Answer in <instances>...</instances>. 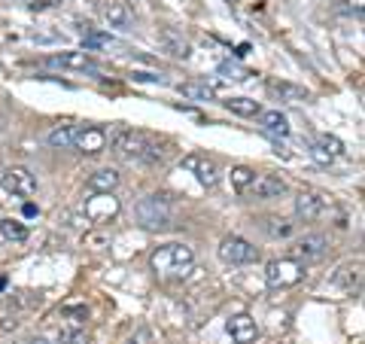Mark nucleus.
<instances>
[{
	"label": "nucleus",
	"mask_w": 365,
	"mask_h": 344,
	"mask_svg": "<svg viewBox=\"0 0 365 344\" xmlns=\"http://www.w3.org/2000/svg\"><path fill=\"white\" fill-rule=\"evenodd\" d=\"M326 253V238L323 235H304L299 244L292 247V256L295 259H304V262H314Z\"/></svg>",
	"instance_id": "2eb2a0df"
},
{
	"label": "nucleus",
	"mask_w": 365,
	"mask_h": 344,
	"mask_svg": "<svg viewBox=\"0 0 365 344\" xmlns=\"http://www.w3.org/2000/svg\"><path fill=\"white\" fill-rule=\"evenodd\" d=\"M271 91H277V95L283 98H289V101H304L307 98V91L302 86H289V83H268Z\"/></svg>",
	"instance_id": "a878e982"
},
{
	"label": "nucleus",
	"mask_w": 365,
	"mask_h": 344,
	"mask_svg": "<svg viewBox=\"0 0 365 344\" xmlns=\"http://www.w3.org/2000/svg\"><path fill=\"white\" fill-rule=\"evenodd\" d=\"M220 74L228 76V79H247V76H250L244 67H237V64H222V67H220Z\"/></svg>",
	"instance_id": "c85d7f7f"
},
{
	"label": "nucleus",
	"mask_w": 365,
	"mask_h": 344,
	"mask_svg": "<svg viewBox=\"0 0 365 344\" xmlns=\"http://www.w3.org/2000/svg\"><path fill=\"white\" fill-rule=\"evenodd\" d=\"M73 146L86 156H98L107 146V131L95 128V125H83V128H73Z\"/></svg>",
	"instance_id": "1a4fd4ad"
},
{
	"label": "nucleus",
	"mask_w": 365,
	"mask_h": 344,
	"mask_svg": "<svg viewBox=\"0 0 365 344\" xmlns=\"http://www.w3.org/2000/svg\"><path fill=\"white\" fill-rule=\"evenodd\" d=\"M0 235H4L6 241H16V244H21V241L28 238V228L16 223V220H0Z\"/></svg>",
	"instance_id": "5701e85b"
},
{
	"label": "nucleus",
	"mask_w": 365,
	"mask_h": 344,
	"mask_svg": "<svg viewBox=\"0 0 365 344\" xmlns=\"http://www.w3.org/2000/svg\"><path fill=\"white\" fill-rule=\"evenodd\" d=\"M110 143L116 146L119 153H125L128 158H137V162H165V156L168 150L162 143L155 141L153 134H146V131H131V128H119V131H113L110 134Z\"/></svg>",
	"instance_id": "f257e3e1"
},
{
	"label": "nucleus",
	"mask_w": 365,
	"mask_h": 344,
	"mask_svg": "<svg viewBox=\"0 0 365 344\" xmlns=\"http://www.w3.org/2000/svg\"><path fill=\"white\" fill-rule=\"evenodd\" d=\"M186 171H192L195 174V180L201 183L204 189H213L216 183H220V168H216L213 158L207 156H195V153H189V156H182V162H180Z\"/></svg>",
	"instance_id": "6e6552de"
},
{
	"label": "nucleus",
	"mask_w": 365,
	"mask_h": 344,
	"mask_svg": "<svg viewBox=\"0 0 365 344\" xmlns=\"http://www.w3.org/2000/svg\"><path fill=\"white\" fill-rule=\"evenodd\" d=\"M101 16L110 21V28H128L131 25V13L122 0H110V4H101Z\"/></svg>",
	"instance_id": "a211bd4d"
},
{
	"label": "nucleus",
	"mask_w": 365,
	"mask_h": 344,
	"mask_svg": "<svg viewBox=\"0 0 365 344\" xmlns=\"http://www.w3.org/2000/svg\"><path fill=\"white\" fill-rule=\"evenodd\" d=\"M295 213H299L304 223H311V220H319V216L326 213V201L319 198L317 192H302L299 198H295Z\"/></svg>",
	"instance_id": "4468645a"
},
{
	"label": "nucleus",
	"mask_w": 365,
	"mask_h": 344,
	"mask_svg": "<svg viewBox=\"0 0 365 344\" xmlns=\"http://www.w3.org/2000/svg\"><path fill=\"white\" fill-rule=\"evenodd\" d=\"M225 107L232 113H237V116H259V113H262L259 101H250V98H228Z\"/></svg>",
	"instance_id": "412c9836"
},
{
	"label": "nucleus",
	"mask_w": 365,
	"mask_h": 344,
	"mask_svg": "<svg viewBox=\"0 0 365 344\" xmlns=\"http://www.w3.org/2000/svg\"><path fill=\"white\" fill-rule=\"evenodd\" d=\"M128 344H153V332L150 329H137Z\"/></svg>",
	"instance_id": "c756f323"
},
{
	"label": "nucleus",
	"mask_w": 365,
	"mask_h": 344,
	"mask_svg": "<svg viewBox=\"0 0 365 344\" xmlns=\"http://www.w3.org/2000/svg\"><path fill=\"white\" fill-rule=\"evenodd\" d=\"M49 143L55 146V150H71L73 146V128L71 125H61V128L49 131Z\"/></svg>",
	"instance_id": "b1692460"
},
{
	"label": "nucleus",
	"mask_w": 365,
	"mask_h": 344,
	"mask_svg": "<svg viewBox=\"0 0 365 344\" xmlns=\"http://www.w3.org/2000/svg\"><path fill=\"white\" fill-rule=\"evenodd\" d=\"M31 344H52V341H46V338H34Z\"/></svg>",
	"instance_id": "473e14b6"
},
{
	"label": "nucleus",
	"mask_w": 365,
	"mask_h": 344,
	"mask_svg": "<svg viewBox=\"0 0 365 344\" xmlns=\"http://www.w3.org/2000/svg\"><path fill=\"white\" fill-rule=\"evenodd\" d=\"M180 95L182 98H192V101H213L216 88L207 83H182L180 86Z\"/></svg>",
	"instance_id": "aec40b11"
},
{
	"label": "nucleus",
	"mask_w": 365,
	"mask_h": 344,
	"mask_svg": "<svg viewBox=\"0 0 365 344\" xmlns=\"http://www.w3.org/2000/svg\"><path fill=\"white\" fill-rule=\"evenodd\" d=\"M134 213L143 228H168L170 226V208H168L165 195H146V198L137 204Z\"/></svg>",
	"instance_id": "20e7f679"
},
{
	"label": "nucleus",
	"mask_w": 365,
	"mask_h": 344,
	"mask_svg": "<svg viewBox=\"0 0 365 344\" xmlns=\"http://www.w3.org/2000/svg\"><path fill=\"white\" fill-rule=\"evenodd\" d=\"M61 0H37V4H34V9H49V6H58Z\"/></svg>",
	"instance_id": "2f4dec72"
},
{
	"label": "nucleus",
	"mask_w": 365,
	"mask_h": 344,
	"mask_svg": "<svg viewBox=\"0 0 365 344\" xmlns=\"http://www.w3.org/2000/svg\"><path fill=\"white\" fill-rule=\"evenodd\" d=\"M19 4H28V6H34V4H37V0H19Z\"/></svg>",
	"instance_id": "72a5a7b5"
},
{
	"label": "nucleus",
	"mask_w": 365,
	"mask_h": 344,
	"mask_svg": "<svg viewBox=\"0 0 365 344\" xmlns=\"http://www.w3.org/2000/svg\"><path fill=\"white\" fill-rule=\"evenodd\" d=\"M104 46H116V40L107 37V34H86V40H83V49H86V52L104 49Z\"/></svg>",
	"instance_id": "bb28decb"
},
{
	"label": "nucleus",
	"mask_w": 365,
	"mask_h": 344,
	"mask_svg": "<svg viewBox=\"0 0 365 344\" xmlns=\"http://www.w3.org/2000/svg\"><path fill=\"white\" fill-rule=\"evenodd\" d=\"M155 37H158V46H162L168 55H174V59H189V55H192L189 40L182 37L177 28H162V31L155 34Z\"/></svg>",
	"instance_id": "9b49d317"
},
{
	"label": "nucleus",
	"mask_w": 365,
	"mask_h": 344,
	"mask_svg": "<svg viewBox=\"0 0 365 344\" xmlns=\"http://www.w3.org/2000/svg\"><path fill=\"white\" fill-rule=\"evenodd\" d=\"M195 262V250L189 244H165L153 253V268L165 278H177V274H186Z\"/></svg>",
	"instance_id": "f03ea898"
},
{
	"label": "nucleus",
	"mask_w": 365,
	"mask_h": 344,
	"mask_svg": "<svg viewBox=\"0 0 365 344\" xmlns=\"http://www.w3.org/2000/svg\"><path fill=\"white\" fill-rule=\"evenodd\" d=\"M220 259L225 262V265H247V262L259 259V250L250 244V241L232 235V238H225L220 244Z\"/></svg>",
	"instance_id": "423d86ee"
},
{
	"label": "nucleus",
	"mask_w": 365,
	"mask_h": 344,
	"mask_svg": "<svg viewBox=\"0 0 365 344\" xmlns=\"http://www.w3.org/2000/svg\"><path fill=\"white\" fill-rule=\"evenodd\" d=\"M0 186H4L9 195H19V198H31V195L37 192V177H34L28 168L13 165V168H6L4 174H0Z\"/></svg>",
	"instance_id": "39448f33"
},
{
	"label": "nucleus",
	"mask_w": 365,
	"mask_h": 344,
	"mask_svg": "<svg viewBox=\"0 0 365 344\" xmlns=\"http://www.w3.org/2000/svg\"><path fill=\"white\" fill-rule=\"evenodd\" d=\"M304 278V265L295 259H274L265 268V280L271 290H287V286H295Z\"/></svg>",
	"instance_id": "7ed1b4c3"
},
{
	"label": "nucleus",
	"mask_w": 365,
	"mask_h": 344,
	"mask_svg": "<svg viewBox=\"0 0 365 344\" xmlns=\"http://www.w3.org/2000/svg\"><path fill=\"white\" fill-rule=\"evenodd\" d=\"M259 125L274 137H287L289 134V119L283 116L280 110H262L259 113Z\"/></svg>",
	"instance_id": "f3484780"
},
{
	"label": "nucleus",
	"mask_w": 365,
	"mask_h": 344,
	"mask_svg": "<svg viewBox=\"0 0 365 344\" xmlns=\"http://www.w3.org/2000/svg\"><path fill=\"white\" fill-rule=\"evenodd\" d=\"M359 271H362V265H359V262H356V265H344V268H341L338 274H335V283L341 286V290H353V286H356L359 283Z\"/></svg>",
	"instance_id": "4be33fe9"
},
{
	"label": "nucleus",
	"mask_w": 365,
	"mask_h": 344,
	"mask_svg": "<svg viewBox=\"0 0 365 344\" xmlns=\"http://www.w3.org/2000/svg\"><path fill=\"white\" fill-rule=\"evenodd\" d=\"M228 335L235 338V344H253L259 338V326L250 314H235L228 320Z\"/></svg>",
	"instance_id": "f8f14e48"
},
{
	"label": "nucleus",
	"mask_w": 365,
	"mask_h": 344,
	"mask_svg": "<svg viewBox=\"0 0 365 344\" xmlns=\"http://www.w3.org/2000/svg\"><path fill=\"white\" fill-rule=\"evenodd\" d=\"M253 177H256V171H250L247 165H237V168H232V186H235L237 192L250 189V183H253Z\"/></svg>",
	"instance_id": "393cba45"
},
{
	"label": "nucleus",
	"mask_w": 365,
	"mask_h": 344,
	"mask_svg": "<svg viewBox=\"0 0 365 344\" xmlns=\"http://www.w3.org/2000/svg\"><path fill=\"white\" fill-rule=\"evenodd\" d=\"M311 153H314V158H317L319 165H332L338 156H344V143H341L338 137L323 134V137H319V141L314 143V150H311Z\"/></svg>",
	"instance_id": "dca6fc26"
},
{
	"label": "nucleus",
	"mask_w": 365,
	"mask_h": 344,
	"mask_svg": "<svg viewBox=\"0 0 365 344\" xmlns=\"http://www.w3.org/2000/svg\"><path fill=\"white\" fill-rule=\"evenodd\" d=\"M344 6L350 9V13H356V16H362V9H365V0H344Z\"/></svg>",
	"instance_id": "7c9ffc66"
},
{
	"label": "nucleus",
	"mask_w": 365,
	"mask_h": 344,
	"mask_svg": "<svg viewBox=\"0 0 365 344\" xmlns=\"http://www.w3.org/2000/svg\"><path fill=\"white\" fill-rule=\"evenodd\" d=\"M250 192H253L256 198H280V195L287 192V183L274 174H259L250 183Z\"/></svg>",
	"instance_id": "ddd939ff"
},
{
	"label": "nucleus",
	"mask_w": 365,
	"mask_h": 344,
	"mask_svg": "<svg viewBox=\"0 0 365 344\" xmlns=\"http://www.w3.org/2000/svg\"><path fill=\"white\" fill-rule=\"evenodd\" d=\"M119 211H122V204L113 192H95L86 201V216L91 223H110L119 216Z\"/></svg>",
	"instance_id": "0eeeda50"
},
{
	"label": "nucleus",
	"mask_w": 365,
	"mask_h": 344,
	"mask_svg": "<svg viewBox=\"0 0 365 344\" xmlns=\"http://www.w3.org/2000/svg\"><path fill=\"white\" fill-rule=\"evenodd\" d=\"M116 186H119V171H113V168H101L88 177V189H95V192H113Z\"/></svg>",
	"instance_id": "6ab92c4d"
},
{
	"label": "nucleus",
	"mask_w": 365,
	"mask_h": 344,
	"mask_svg": "<svg viewBox=\"0 0 365 344\" xmlns=\"http://www.w3.org/2000/svg\"><path fill=\"white\" fill-rule=\"evenodd\" d=\"M61 344H88V338H86V332H79V329H64Z\"/></svg>",
	"instance_id": "cd10ccee"
},
{
	"label": "nucleus",
	"mask_w": 365,
	"mask_h": 344,
	"mask_svg": "<svg viewBox=\"0 0 365 344\" xmlns=\"http://www.w3.org/2000/svg\"><path fill=\"white\" fill-rule=\"evenodd\" d=\"M46 64H49V67H64V71H98V61L91 59V52H86V49H79V52H58V55H52Z\"/></svg>",
	"instance_id": "9d476101"
}]
</instances>
